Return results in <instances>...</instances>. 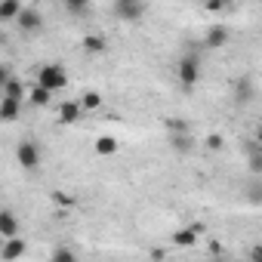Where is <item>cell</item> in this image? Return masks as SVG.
Listing matches in <instances>:
<instances>
[{"label":"cell","instance_id":"1","mask_svg":"<svg viewBox=\"0 0 262 262\" xmlns=\"http://www.w3.org/2000/svg\"><path fill=\"white\" fill-rule=\"evenodd\" d=\"M176 77H179V83H182L185 90L198 86V80H201V59H198L194 53H185V56L179 59V65H176Z\"/></svg>","mask_w":262,"mask_h":262},{"label":"cell","instance_id":"2","mask_svg":"<svg viewBox=\"0 0 262 262\" xmlns=\"http://www.w3.org/2000/svg\"><path fill=\"white\" fill-rule=\"evenodd\" d=\"M37 86H43V90H50V93L65 90V86H68L65 68H62V65H43V68L37 71Z\"/></svg>","mask_w":262,"mask_h":262},{"label":"cell","instance_id":"3","mask_svg":"<svg viewBox=\"0 0 262 262\" xmlns=\"http://www.w3.org/2000/svg\"><path fill=\"white\" fill-rule=\"evenodd\" d=\"M201 225L198 222H191V225H185V228H176L173 231V237H170V244L173 247H179V250H188V247H198V237H201Z\"/></svg>","mask_w":262,"mask_h":262},{"label":"cell","instance_id":"4","mask_svg":"<svg viewBox=\"0 0 262 262\" xmlns=\"http://www.w3.org/2000/svg\"><path fill=\"white\" fill-rule=\"evenodd\" d=\"M111 13L123 22H139L145 16V4H136V0H120V4L111 7Z\"/></svg>","mask_w":262,"mask_h":262},{"label":"cell","instance_id":"5","mask_svg":"<svg viewBox=\"0 0 262 262\" xmlns=\"http://www.w3.org/2000/svg\"><path fill=\"white\" fill-rule=\"evenodd\" d=\"M16 161H19L25 170H34V167L40 164V148H37L34 142H19V148H16Z\"/></svg>","mask_w":262,"mask_h":262},{"label":"cell","instance_id":"6","mask_svg":"<svg viewBox=\"0 0 262 262\" xmlns=\"http://www.w3.org/2000/svg\"><path fill=\"white\" fill-rule=\"evenodd\" d=\"M228 43V28L225 25H210L207 34H204V47L207 50H222Z\"/></svg>","mask_w":262,"mask_h":262},{"label":"cell","instance_id":"7","mask_svg":"<svg viewBox=\"0 0 262 262\" xmlns=\"http://www.w3.org/2000/svg\"><path fill=\"white\" fill-rule=\"evenodd\" d=\"M25 250H28L25 237H10V241H4V250H0V256H4V262H16V259L25 256Z\"/></svg>","mask_w":262,"mask_h":262},{"label":"cell","instance_id":"8","mask_svg":"<svg viewBox=\"0 0 262 262\" xmlns=\"http://www.w3.org/2000/svg\"><path fill=\"white\" fill-rule=\"evenodd\" d=\"M80 114H83L80 99H68V102H62V105H59V120H62V123H77V120H80Z\"/></svg>","mask_w":262,"mask_h":262},{"label":"cell","instance_id":"9","mask_svg":"<svg viewBox=\"0 0 262 262\" xmlns=\"http://www.w3.org/2000/svg\"><path fill=\"white\" fill-rule=\"evenodd\" d=\"M0 234H4V241L19 237V219H16L13 210H4V213H0Z\"/></svg>","mask_w":262,"mask_h":262},{"label":"cell","instance_id":"10","mask_svg":"<svg viewBox=\"0 0 262 262\" xmlns=\"http://www.w3.org/2000/svg\"><path fill=\"white\" fill-rule=\"evenodd\" d=\"M40 25H43V16H40L34 7H25L22 16H19V28H22V31H37Z\"/></svg>","mask_w":262,"mask_h":262},{"label":"cell","instance_id":"11","mask_svg":"<svg viewBox=\"0 0 262 262\" xmlns=\"http://www.w3.org/2000/svg\"><path fill=\"white\" fill-rule=\"evenodd\" d=\"M4 99H13V102H25V99H28V93H25V83H22L19 77H10V80L4 83Z\"/></svg>","mask_w":262,"mask_h":262},{"label":"cell","instance_id":"12","mask_svg":"<svg viewBox=\"0 0 262 262\" xmlns=\"http://www.w3.org/2000/svg\"><path fill=\"white\" fill-rule=\"evenodd\" d=\"M170 148H173L176 155H191V151H194L191 133H176V136H170Z\"/></svg>","mask_w":262,"mask_h":262},{"label":"cell","instance_id":"13","mask_svg":"<svg viewBox=\"0 0 262 262\" xmlns=\"http://www.w3.org/2000/svg\"><path fill=\"white\" fill-rule=\"evenodd\" d=\"M22 111V102H13V99H0V120L4 123H13Z\"/></svg>","mask_w":262,"mask_h":262},{"label":"cell","instance_id":"14","mask_svg":"<svg viewBox=\"0 0 262 262\" xmlns=\"http://www.w3.org/2000/svg\"><path fill=\"white\" fill-rule=\"evenodd\" d=\"M93 148H96V155H102V158H111V155H117V148H120V142H117L114 136H99Z\"/></svg>","mask_w":262,"mask_h":262},{"label":"cell","instance_id":"15","mask_svg":"<svg viewBox=\"0 0 262 262\" xmlns=\"http://www.w3.org/2000/svg\"><path fill=\"white\" fill-rule=\"evenodd\" d=\"M50 99H53V93H50V90H43V86H37V83L28 90V102H31L34 108H47V105H50Z\"/></svg>","mask_w":262,"mask_h":262},{"label":"cell","instance_id":"16","mask_svg":"<svg viewBox=\"0 0 262 262\" xmlns=\"http://www.w3.org/2000/svg\"><path fill=\"white\" fill-rule=\"evenodd\" d=\"M244 198H247L253 207H262V179H250L247 188H244Z\"/></svg>","mask_w":262,"mask_h":262},{"label":"cell","instance_id":"17","mask_svg":"<svg viewBox=\"0 0 262 262\" xmlns=\"http://www.w3.org/2000/svg\"><path fill=\"white\" fill-rule=\"evenodd\" d=\"M22 4H16V0H7V4H0V22H10V19H16L19 22V16H22Z\"/></svg>","mask_w":262,"mask_h":262},{"label":"cell","instance_id":"18","mask_svg":"<svg viewBox=\"0 0 262 262\" xmlns=\"http://www.w3.org/2000/svg\"><path fill=\"white\" fill-rule=\"evenodd\" d=\"M83 50H86L90 56L105 53V37H102V34H86V37H83Z\"/></svg>","mask_w":262,"mask_h":262},{"label":"cell","instance_id":"19","mask_svg":"<svg viewBox=\"0 0 262 262\" xmlns=\"http://www.w3.org/2000/svg\"><path fill=\"white\" fill-rule=\"evenodd\" d=\"M247 167H250V173H262V148L259 145L247 148Z\"/></svg>","mask_w":262,"mask_h":262},{"label":"cell","instance_id":"20","mask_svg":"<svg viewBox=\"0 0 262 262\" xmlns=\"http://www.w3.org/2000/svg\"><path fill=\"white\" fill-rule=\"evenodd\" d=\"M250 96H253V83H250L247 77H241V80H237V86H234V102H241V105H244V102H250Z\"/></svg>","mask_w":262,"mask_h":262},{"label":"cell","instance_id":"21","mask_svg":"<svg viewBox=\"0 0 262 262\" xmlns=\"http://www.w3.org/2000/svg\"><path fill=\"white\" fill-rule=\"evenodd\" d=\"M50 262H77V256H74L71 247H56L53 256H50Z\"/></svg>","mask_w":262,"mask_h":262},{"label":"cell","instance_id":"22","mask_svg":"<svg viewBox=\"0 0 262 262\" xmlns=\"http://www.w3.org/2000/svg\"><path fill=\"white\" fill-rule=\"evenodd\" d=\"M80 105H83L86 111L102 108V96H99V93H83V96H80Z\"/></svg>","mask_w":262,"mask_h":262},{"label":"cell","instance_id":"23","mask_svg":"<svg viewBox=\"0 0 262 262\" xmlns=\"http://www.w3.org/2000/svg\"><path fill=\"white\" fill-rule=\"evenodd\" d=\"M167 129H170V136H176V133H188V123H185L182 117H170V120H167Z\"/></svg>","mask_w":262,"mask_h":262},{"label":"cell","instance_id":"24","mask_svg":"<svg viewBox=\"0 0 262 262\" xmlns=\"http://www.w3.org/2000/svg\"><path fill=\"white\" fill-rule=\"evenodd\" d=\"M65 13H68V16H83V13H86V4H80V0H68V4H65Z\"/></svg>","mask_w":262,"mask_h":262},{"label":"cell","instance_id":"25","mask_svg":"<svg viewBox=\"0 0 262 262\" xmlns=\"http://www.w3.org/2000/svg\"><path fill=\"white\" fill-rule=\"evenodd\" d=\"M222 145H225V142H222L219 133H210V136H207V148H210V151H219Z\"/></svg>","mask_w":262,"mask_h":262},{"label":"cell","instance_id":"26","mask_svg":"<svg viewBox=\"0 0 262 262\" xmlns=\"http://www.w3.org/2000/svg\"><path fill=\"white\" fill-rule=\"evenodd\" d=\"M53 201H56V204H62V207H71V204H74V198H68V194H62V191H56V194H53Z\"/></svg>","mask_w":262,"mask_h":262},{"label":"cell","instance_id":"27","mask_svg":"<svg viewBox=\"0 0 262 262\" xmlns=\"http://www.w3.org/2000/svg\"><path fill=\"white\" fill-rule=\"evenodd\" d=\"M250 262H262V244H253L250 247Z\"/></svg>","mask_w":262,"mask_h":262},{"label":"cell","instance_id":"28","mask_svg":"<svg viewBox=\"0 0 262 262\" xmlns=\"http://www.w3.org/2000/svg\"><path fill=\"white\" fill-rule=\"evenodd\" d=\"M207 10H210V13H222V10H225V4H207Z\"/></svg>","mask_w":262,"mask_h":262},{"label":"cell","instance_id":"29","mask_svg":"<svg viewBox=\"0 0 262 262\" xmlns=\"http://www.w3.org/2000/svg\"><path fill=\"white\" fill-rule=\"evenodd\" d=\"M259 148H262V133H259Z\"/></svg>","mask_w":262,"mask_h":262}]
</instances>
